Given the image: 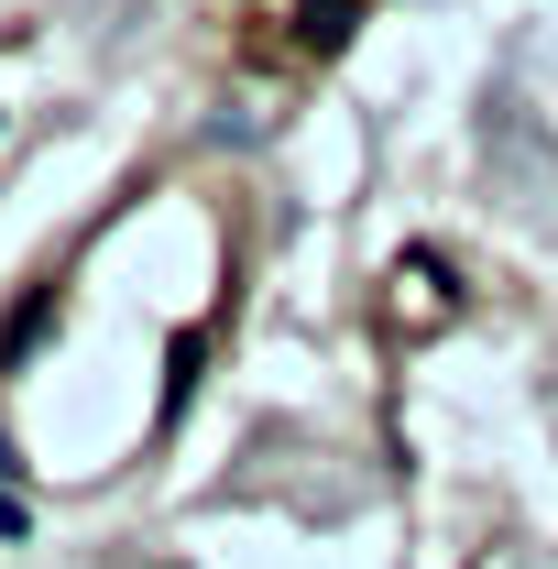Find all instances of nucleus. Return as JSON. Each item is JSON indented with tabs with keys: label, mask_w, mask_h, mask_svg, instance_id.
<instances>
[{
	"label": "nucleus",
	"mask_w": 558,
	"mask_h": 569,
	"mask_svg": "<svg viewBox=\"0 0 558 569\" xmlns=\"http://www.w3.org/2000/svg\"><path fill=\"white\" fill-rule=\"evenodd\" d=\"M350 33V0H307V44H340Z\"/></svg>",
	"instance_id": "1"
}]
</instances>
